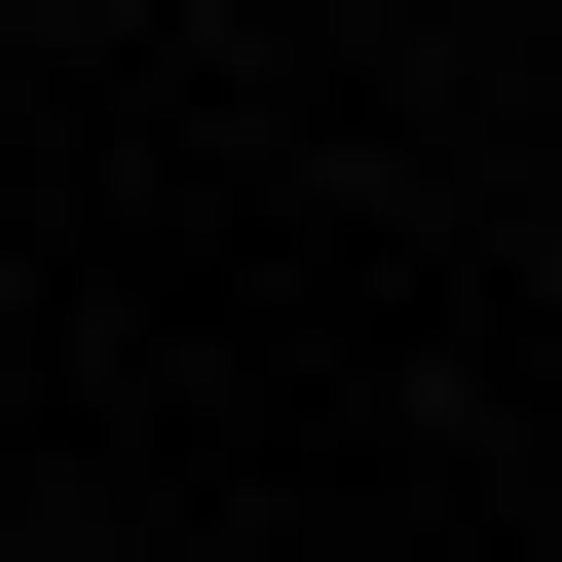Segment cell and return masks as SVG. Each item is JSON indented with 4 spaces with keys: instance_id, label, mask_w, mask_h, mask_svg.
<instances>
[{
    "instance_id": "6da1fadb",
    "label": "cell",
    "mask_w": 562,
    "mask_h": 562,
    "mask_svg": "<svg viewBox=\"0 0 562 562\" xmlns=\"http://www.w3.org/2000/svg\"><path fill=\"white\" fill-rule=\"evenodd\" d=\"M0 562H38V525H0Z\"/></svg>"
}]
</instances>
